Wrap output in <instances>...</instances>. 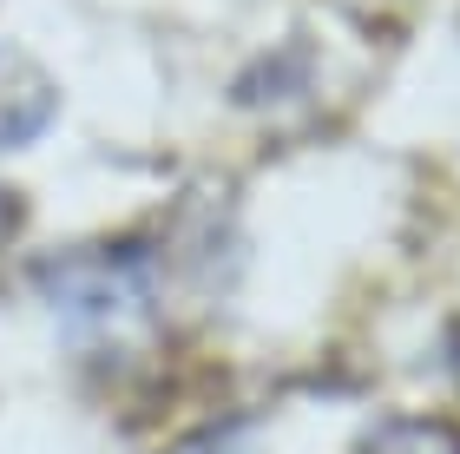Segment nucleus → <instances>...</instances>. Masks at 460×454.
Masks as SVG:
<instances>
[{"label":"nucleus","mask_w":460,"mask_h":454,"mask_svg":"<svg viewBox=\"0 0 460 454\" xmlns=\"http://www.w3.org/2000/svg\"><path fill=\"white\" fill-rule=\"evenodd\" d=\"M59 119V86L20 40H0V152H20L47 138Z\"/></svg>","instance_id":"nucleus-2"},{"label":"nucleus","mask_w":460,"mask_h":454,"mask_svg":"<svg viewBox=\"0 0 460 454\" xmlns=\"http://www.w3.org/2000/svg\"><path fill=\"white\" fill-rule=\"evenodd\" d=\"M40 290L79 343H106L119 329L145 323V309L158 297V257L138 237L79 244V251H59L53 263H40Z\"/></svg>","instance_id":"nucleus-1"},{"label":"nucleus","mask_w":460,"mask_h":454,"mask_svg":"<svg viewBox=\"0 0 460 454\" xmlns=\"http://www.w3.org/2000/svg\"><path fill=\"white\" fill-rule=\"evenodd\" d=\"M355 454H460V428L441 415H394L382 428H368Z\"/></svg>","instance_id":"nucleus-3"},{"label":"nucleus","mask_w":460,"mask_h":454,"mask_svg":"<svg viewBox=\"0 0 460 454\" xmlns=\"http://www.w3.org/2000/svg\"><path fill=\"white\" fill-rule=\"evenodd\" d=\"M7 218H13V204H7V191H0V231H7Z\"/></svg>","instance_id":"nucleus-4"}]
</instances>
